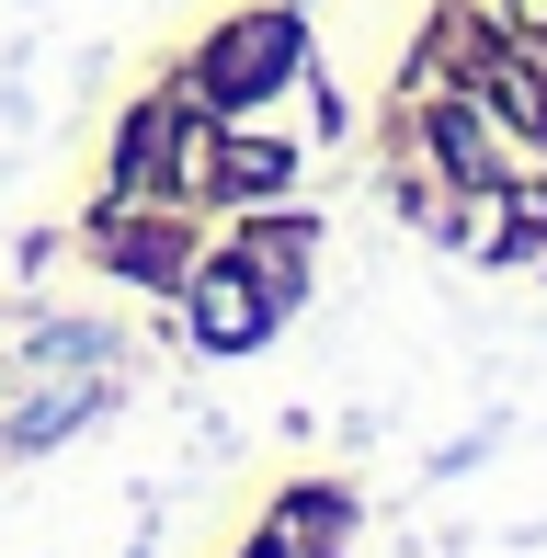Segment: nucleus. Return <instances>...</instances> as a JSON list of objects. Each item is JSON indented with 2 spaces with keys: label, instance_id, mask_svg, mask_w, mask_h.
<instances>
[{
  "label": "nucleus",
  "instance_id": "nucleus-4",
  "mask_svg": "<svg viewBox=\"0 0 547 558\" xmlns=\"http://www.w3.org/2000/svg\"><path fill=\"white\" fill-rule=\"evenodd\" d=\"M434 148H445V171L490 183V114H479V104H467V114H445V125H434Z\"/></svg>",
  "mask_w": 547,
  "mask_h": 558
},
{
  "label": "nucleus",
  "instance_id": "nucleus-5",
  "mask_svg": "<svg viewBox=\"0 0 547 558\" xmlns=\"http://www.w3.org/2000/svg\"><path fill=\"white\" fill-rule=\"evenodd\" d=\"M229 171H240V183H274V171H285V148H274V137H240Z\"/></svg>",
  "mask_w": 547,
  "mask_h": 558
},
{
  "label": "nucleus",
  "instance_id": "nucleus-3",
  "mask_svg": "<svg viewBox=\"0 0 547 558\" xmlns=\"http://www.w3.org/2000/svg\"><path fill=\"white\" fill-rule=\"evenodd\" d=\"M240 263H252V286H263V296H296V274H308V217H263Z\"/></svg>",
  "mask_w": 547,
  "mask_h": 558
},
{
  "label": "nucleus",
  "instance_id": "nucleus-2",
  "mask_svg": "<svg viewBox=\"0 0 547 558\" xmlns=\"http://www.w3.org/2000/svg\"><path fill=\"white\" fill-rule=\"evenodd\" d=\"M183 308H194V342L206 353H252L263 342V319H274V296L252 286V263H206V274H183Z\"/></svg>",
  "mask_w": 547,
  "mask_h": 558
},
{
  "label": "nucleus",
  "instance_id": "nucleus-1",
  "mask_svg": "<svg viewBox=\"0 0 547 558\" xmlns=\"http://www.w3.org/2000/svg\"><path fill=\"white\" fill-rule=\"evenodd\" d=\"M296 58H308V46H296V23L263 0L252 23H229V35L206 46V104H252V92H274Z\"/></svg>",
  "mask_w": 547,
  "mask_h": 558
}]
</instances>
